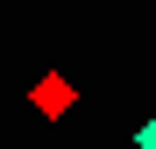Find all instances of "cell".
<instances>
[{
	"label": "cell",
	"instance_id": "6da1fadb",
	"mask_svg": "<svg viewBox=\"0 0 156 149\" xmlns=\"http://www.w3.org/2000/svg\"><path fill=\"white\" fill-rule=\"evenodd\" d=\"M135 149H156V114H149L142 128H135Z\"/></svg>",
	"mask_w": 156,
	"mask_h": 149
}]
</instances>
